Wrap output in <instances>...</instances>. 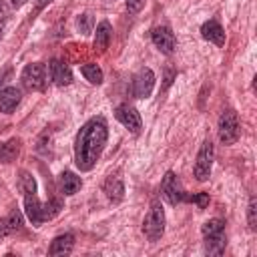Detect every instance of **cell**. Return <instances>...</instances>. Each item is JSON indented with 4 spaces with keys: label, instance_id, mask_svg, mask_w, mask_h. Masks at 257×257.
Masks as SVG:
<instances>
[{
    "label": "cell",
    "instance_id": "d6986e66",
    "mask_svg": "<svg viewBox=\"0 0 257 257\" xmlns=\"http://www.w3.org/2000/svg\"><path fill=\"white\" fill-rule=\"evenodd\" d=\"M20 153V141L10 139L6 143H0V163H12Z\"/></svg>",
    "mask_w": 257,
    "mask_h": 257
},
{
    "label": "cell",
    "instance_id": "ac0fdd59",
    "mask_svg": "<svg viewBox=\"0 0 257 257\" xmlns=\"http://www.w3.org/2000/svg\"><path fill=\"white\" fill-rule=\"evenodd\" d=\"M110 24L106 22V20H102V22H98V26H96V32H94V48L96 50H100V52H104L106 48H108V42H110Z\"/></svg>",
    "mask_w": 257,
    "mask_h": 257
},
{
    "label": "cell",
    "instance_id": "3957f363",
    "mask_svg": "<svg viewBox=\"0 0 257 257\" xmlns=\"http://www.w3.org/2000/svg\"><path fill=\"white\" fill-rule=\"evenodd\" d=\"M143 233L147 235L149 241H159L163 237V233H165V211L157 201L151 205V211L145 217Z\"/></svg>",
    "mask_w": 257,
    "mask_h": 257
},
{
    "label": "cell",
    "instance_id": "e0dca14e",
    "mask_svg": "<svg viewBox=\"0 0 257 257\" xmlns=\"http://www.w3.org/2000/svg\"><path fill=\"white\" fill-rule=\"evenodd\" d=\"M20 227H22V215L18 211H12L4 219H0V239L6 237V235H12L16 231H20Z\"/></svg>",
    "mask_w": 257,
    "mask_h": 257
},
{
    "label": "cell",
    "instance_id": "83f0119b",
    "mask_svg": "<svg viewBox=\"0 0 257 257\" xmlns=\"http://www.w3.org/2000/svg\"><path fill=\"white\" fill-rule=\"evenodd\" d=\"M50 2H52V0H34V6L40 10V8H44L46 4H50Z\"/></svg>",
    "mask_w": 257,
    "mask_h": 257
},
{
    "label": "cell",
    "instance_id": "4316f807",
    "mask_svg": "<svg viewBox=\"0 0 257 257\" xmlns=\"http://www.w3.org/2000/svg\"><path fill=\"white\" fill-rule=\"evenodd\" d=\"M143 6H145V0H126V10H128L131 14L141 12Z\"/></svg>",
    "mask_w": 257,
    "mask_h": 257
},
{
    "label": "cell",
    "instance_id": "ffe728a7",
    "mask_svg": "<svg viewBox=\"0 0 257 257\" xmlns=\"http://www.w3.org/2000/svg\"><path fill=\"white\" fill-rule=\"evenodd\" d=\"M225 247H227V239H225V233L221 235H215V237H205V251L207 255H223L225 253Z\"/></svg>",
    "mask_w": 257,
    "mask_h": 257
},
{
    "label": "cell",
    "instance_id": "7a4b0ae2",
    "mask_svg": "<svg viewBox=\"0 0 257 257\" xmlns=\"http://www.w3.org/2000/svg\"><path fill=\"white\" fill-rule=\"evenodd\" d=\"M217 133H219V139L223 145H233L239 135H241V126H239V118L235 114V110L227 108L221 112L219 116V124H217Z\"/></svg>",
    "mask_w": 257,
    "mask_h": 257
},
{
    "label": "cell",
    "instance_id": "8fae6325",
    "mask_svg": "<svg viewBox=\"0 0 257 257\" xmlns=\"http://www.w3.org/2000/svg\"><path fill=\"white\" fill-rule=\"evenodd\" d=\"M48 70H50V78H52L54 84H58V86H66V84L72 82V72H70V68H68V64H66L64 60L54 58V60L50 62Z\"/></svg>",
    "mask_w": 257,
    "mask_h": 257
},
{
    "label": "cell",
    "instance_id": "2e32d148",
    "mask_svg": "<svg viewBox=\"0 0 257 257\" xmlns=\"http://www.w3.org/2000/svg\"><path fill=\"white\" fill-rule=\"evenodd\" d=\"M104 193L110 201L118 203L124 195V185H122V179L118 175H110L106 181H104Z\"/></svg>",
    "mask_w": 257,
    "mask_h": 257
},
{
    "label": "cell",
    "instance_id": "cb8c5ba5",
    "mask_svg": "<svg viewBox=\"0 0 257 257\" xmlns=\"http://www.w3.org/2000/svg\"><path fill=\"white\" fill-rule=\"evenodd\" d=\"M92 24H94V20H92L90 14H82V16H78V20H76V26H78V30H80L82 34H90V32H92Z\"/></svg>",
    "mask_w": 257,
    "mask_h": 257
},
{
    "label": "cell",
    "instance_id": "4fadbf2b",
    "mask_svg": "<svg viewBox=\"0 0 257 257\" xmlns=\"http://www.w3.org/2000/svg\"><path fill=\"white\" fill-rule=\"evenodd\" d=\"M201 34L205 40L217 44V46H223L225 44V30L221 28V24L217 20H207L203 26H201Z\"/></svg>",
    "mask_w": 257,
    "mask_h": 257
},
{
    "label": "cell",
    "instance_id": "52a82bcc",
    "mask_svg": "<svg viewBox=\"0 0 257 257\" xmlns=\"http://www.w3.org/2000/svg\"><path fill=\"white\" fill-rule=\"evenodd\" d=\"M155 88V74L151 68H141L133 76V96L135 98H147Z\"/></svg>",
    "mask_w": 257,
    "mask_h": 257
},
{
    "label": "cell",
    "instance_id": "44dd1931",
    "mask_svg": "<svg viewBox=\"0 0 257 257\" xmlns=\"http://www.w3.org/2000/svg\"><path fill=\"white\" fill-rule=\"evenodd\" d=\"M80 72H82V76H84L90 84H100V82H102V70H100L98 64H94V62H86V64H82Z\"/></svg>",
    "mask_w": 257,
    "mask_h": 257
},
{
    "label": "cell",
    "instance_id": "f546056e",
    "mask_svg": "<svg viewBox=\"0 0 257 257\" xmlns=\"http://www.w3.org/2000/svg\"><path fill=\"white\" fill-rule=\"evenodd\" d=\"M10 2H12V4H14V6H22V4H24V2H26V0H10Z\"/></svg>",
    "mask_w": 257,
    "mask_h": 257
},
{
    "label": "cell",
    "instance_id": "7402d4cb",
    "mask_svg": "<svg viewBox=\"0 0 257 257\" xmlns=\"http://www.w3.org/2000/svg\"><path fill=\"white\" fill-rule=\"evenodd\" d=\"M201 233H203V237L221 235V233H225V221H223V219H209L207 223H203Z\"/></svg>",
    "mask_w": 257,
    "mask_h": 257
},
{
    "label": "cell",
    "instance_id": "277c9868",
    "mask_svg": "<svg viewBox=\"0 0 257 257\" xmlns=\"http://www.w3.org/2000/svg\"><path fill=\"white\" fill-rule=\"evenodd\" d=\"M24 88L28 90H44L46 88V66L40 64V62H34V64H26L24 70H22V76H20Z\"/></svg>",
    "mask_w": 257,
    "mask_h": 257
},
{
    "label": "cell",
    "instance_id": "484cf974",
    "mask_svg": "<svg viewBox=\"0 0 257 257\" xmlns=\"http://www.w3.org/2000/svg\"><path fill=\"white\" fill-rule=\"evenodd\" d=\"M187 201H189V203H197V205H199V207L203 209V207H207V203H209V195H207V193H197V195H189V197H187Z\"/></svg>",
    "mask_w": 257,
    "mask_h": 257
},
{
    "label": "cell",
    "instance_id": "9c48e42d",
    "mask_svg": "<svg viewBox=\"0 0 257 257\" xmlns=\"http://www.w3.org/2000/svg\"><path fill=\"white\" fill-rule=\"evenodd\" d=\"M151 40H153V44H155L161 52H165V54H171V52L175 50V46H177L175 34H173L167 26H157V28H153V30H151Z\"/></svg>",
    "mask_w": 257,
    "mask_h": 257
},
{
    "label": "cell",
    "instance_id": "7c38bea8",
    "mask_svg": "<svg viewBox=\"0 0 257 257\" xmlns=\"http://www.w3.org/2000/svg\"><path fill=\"white\" fill-rule=\"evenodd\" d=\"M20 104V90L16 86H4L0 90V112L10 114Z\"/></svg>",
    "mask_w": 257,
    "mask_h": 257
},
{
    "label": "cell",
    "instance_id": "ba28073f",
    "mask_svg": "<svg viewBox=\"0 0 257 257\" xmlns=\"http://www.w3.org/2000/svg\"><path fill=\"white\" fill-rule=\"evenodd\" d=\"M114 116H116V120L120 122V124H124L131 133H139L141 131V126H143V122H141V114L131 106V104H118L116 106V110H114Z\"/></svg>",
    "mask_w": 257,
    "mask_h": 257
},
{
    "label": "cell",
    "instance_id": "d4e9b609",
    "mask_svg": "<svg viewBox=\"0 0 257 257\" xmlns=\"http://www.w3.org/2000/svg\"><path fill=\"white\" fill-rule=\"evenodd\" d=\"M247 221H249V227L251 229L257 227V199L255 197L249 199V205H247Z\"/></svg>",
    "mask_w": 257,
    "mask_h": 257
},
{
    "label": "cell",
    "instance_id": "8992f818",
    "mask_svg": "<svg viewBox=\"0 0 257 257\" xmlns=\"http://www.w3.org/2000/svg\"><path fill=\"white\" fill-rule=\"evenodd\" d=\"M211 167H213V143L207 139L203 141L199 153H197V161H195V179L197 181H207L211 177Z\"/></svg>",
    "mask_w": 257,
    "mask_h": 257
},
{
    "label": "cell",
    "instance_id": "f1b7e54d",
    "mask_svg": "<svg viewBox=\"0 0 257 257\" xmlns=\"http://www.w3.org/2000/svg\"><path fill=\"white\" fill-rule=\"evenodd\" d=\"M8 72H0V90H2V84H4V78H6Z\"/></svg>",
    "mask_w": 257,
    "mask_h": 257
},
{
    "label": "cell",
    "instance_id": "5bb4252c",
    "mask_svg": "<svg viewBox=\"0 0 257 257\" xmlns=\"http://www.w3.org/2000/svg\"><path fill=\"white\" fill-rule=\"evenodd\" d=\"M74 247V237L70 233H64V235H58L54 237V241L50 243V249L48 253L50 255H68Z\"/></svg>",
    "mask_w": 257,
    "mask_h": 257
},
{
    "label": "cell",
    "instance_id": "5b68a950",
    "mask_svg": "<svg viewBox=\"0 0 257 257\" xmlns=\"http://www.w3.org/2000/svg\"><path fill=\"white\" fill-rule=\"evenodd\" d=\"M161 193H163V197H165L171 205L185 203L187 197H189V193L183 189L181 181L177 179V175H175L173 171H169V173L165 175V179H163V183H161Z\"/></svg>",
    "mask_w": 257,
    "mask_h": 257
},
{
    "label": "cell",
    "instance_id": "30bf717a",
    "mask_svg": "<svg viewBox=\"0 0 257 257\" xmlns=\"http://www.w3.org/2000/svg\"><path fill=\"white\" fill-rule=\"evenodd\" d=\"M24 211H26L28 219L32 221V225L44 223V203H40L36 199V193H26L24 195Z\"/></svg>",
    "mask_w": 257,
    "mask_h": 257
},
{
    "label": "cell",
    "instance_id": "603a6c76",
    "mask_svg": "<svg viewBox=\"0 0 257 257\" xmlns=\"http://www.w3.org/2000/svg\"><path fill=\"white\" fill-rule=\"evenodd\" d=\"M20 189H22L24 195H26V193H36V183H34L32 175L26 173V171L20 173Z\"/></svg>",
    "mask_w": 257,
    "mask_h": 257
},
{
    "label": "cell",
    "instance_id": "9a60e30c",
    "mask_svg": "<svg viewBox=\"0 0 257 257\" xmlns=\"http://www.w3.org/2000/svg\"><path fill=\"white\" fill-rule=\"evenodd\" d=\"M58 187H60V193H62V195H74V193L82 187V181H80V177H76L74 173L64 171V173L60 175V179H58Z\"/></svg>",
    "mask_w": 257,
    "mask_h": 257
},
{
    "label": "cell",
    "instance_id": "4dcf8cb0",
    "mask_svg": "<svg viewBox=\"0 0 257 257\" xmlns=\"http://www.w3.org/2000/svg\"><path fill=\"white\" fill-rule=\"evenodd\" d=\"M2 32H4V22H0V40H2Z\"/></svg>",
    "mask_w": 257,
    "mask_h": 257
},
{
    "label": "cell",
    "instance_id": "6da1fadb",
    "mask_svg": "<svg viewBox=\"0 0 257 257\" xmlns=\"http://www.w3.org/2000/svg\"><path fill=\"white\" fill-rule=\"evenodd\" d=\"M106 139L108 126L102 116H92L80 126L74 141V163L80 171H90L96 165L106 145Z\"/></svg>",
    "mask_w": 257,
    "mask_h": 257
}]
</instances>
